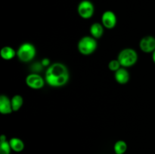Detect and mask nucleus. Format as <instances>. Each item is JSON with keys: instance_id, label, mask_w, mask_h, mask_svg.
Wrapping results in <instances>:
<instances>
[{"instance_id": "1", "label": "nucleus", "mask_w": 155, "mask_h": 154, "mask_svg": "<svg viewBox=\"0 0 155 154\" xmlns=\"http://www.w3.org/2000/svg\"><path fill=\"white\" fill-rule=\"evenodd\" d=\"M70 79V72L66 65L56 62L51 63L45 73V82L53 88L63 87Z\"/></svg>"}, {"instance_id": "2", "label": "nucleus", "mask_w": 155, "mask_h": 154, "mask_svg": "<svg viewBox=\"0 0 155 154\" xmlns=\"http://www.w3.org/2000/svg\"><path fill=\"white\" fill-rule=\"evenodd\" d=\"M138 53L136 50L131 48H127L121 50L118 54L117 60L122 67L129 68L134 66L138 61Z\"/></svg>"}, {"instance_id": "3", "label": "nucleus", "mask_w": 155, "mask_h": 154, "mask_svg": "<svg viewBox=\"0 0 155 154\" xmlns=\"http://www.w3.org/2000/svg\"><path fill=\"white\" fill-rule=\"evenodd\" d=\"M98 42L96 39L92 36H86L82 37L77 43V49L79 52L85 56L93 54L97 49Z\"/></svg>"}, {"instance_id": "4", "label": "nucleus", "mask_w": 155, "mask_h": 154, "mask_svg": "<svg viewBox=\"0 0 155 154\" xmlns=\"http://www.w3.org/2000/svg\"><path fill=\"white\" fill-rule=\"evenodd\" d=\"M36 55V47L30 42H24L21 44L17 50V57L23 63H29L32 61Z\"/></svg>"}, {"instance_id": "5", "label": "nucleus", "mask_w": 155, "mask_h": 154, "mask_svg": "<svg viewBox=\"0 0 155 154\" xmlns=\"http://www.w3.org/2000/svg\"><path fill=\"white\" fill-rule=\"evenodd\" d=\"M95 12V7L93 3L89 0H83L77 6V13L79 16L85 20L92 18Z\"/></svg>"}, {"instance_id": "6", "label": "nucleus", "mask_w": 155, "mask_h": 154, "mask_svg": "<svg viewBox=\"0 0 155 154\" xmlns=\"http://www.w3.org/2000/svg\"><path fill=\"white\" fill-rule=\"evenodd\" d=\"M26 84L30 88L34 89V90H39L42 88L45 85V80L42 78L39 73L31 72L26 77Z\"/></svg>"}, {"instance_id": "7", "label": "nucleus", "mask_w": 155, "mask_h": 154, "mask_svg": "<svg viewBox=\"0 0 155 154\" xmlns=\"http://www.w3.org/2000/svg\"><path fill=\"white\" fill-rule=\"evenodd\" d=\"M101 23L104 28L112 30L116 27L117 23V15L112 11H105L101 15Z\"/></svg>"}, {"instance_id": "8", "label": "nucleus", "mask_w": 155, "mask_h": 154, "mask_svg": "<svg viewBox=\"0 0 155 154\" xmlns=\"http://www.w3.org/2000/svg\"><path fill=\"white\" fill-rule=\"evenodd\" d=\"M141 51L146 54H152L155 50V38L152 36H145L139 42Z\"/></svg>"}, {"instance_id": "9", "label": "nucleus", "mask_w": 155, "mask_h": 154, "mask_svg": "<svg viewBox=\"0 0 155 154\" xmlns=\"http://www.w3.org/2000/svg\"><path fill=\"white\" fill-rule=\"evenodd\" d=\"M13 112L12 101L8 96L2 95L0 96V113L2 115L11 114Z\"/></svg>"}, {"instance_id": "10", "label": "nucleus", "mask_w": 155, "mask_h": 154, "mask_svg": "<svg viewBox=\"0 0 155 154\" xmlns=\"http://www.w3.org/2000/svg\"><path fill=\"white\" fill-rule=\"evenodd\" d=\"M130 72L125 67H121L114 72V79L117 83L120 85H125L130 81Z\"/></svg>"}, {"instance_id": "11", "label": "nucleus", "mask_w": 155, "mask_h": 154, "mask_svg": "<svg viewBox=\"0 0 155 154\" xmlns=\"http://www.w3.org/2000/svg\"><path fill=\"white\" fill-rule=\"evenodd\" d=\"M104 26L101 24V23L95 22L93 23L92 25L90 26L89 28V33H90L91 36L95 39H100L101 36L104 34Z\"/></svg>"}, {"instance_id": "12", "label": "nucleus", "mask_w": 155, "mask_h": 154, "mask_svg": "<svg viewBox=\"0 0 155 154\" xmlns=\"http://www.w3.org/2000/svg\"><path fill=\"white\" fill-rule=\"evenodd\" d=\"M0 56L5 60H11L17 56V51L10 46H5L0 51Z\"/></svg>"}, {"instance_id": "13", "label": "nucleus", "mask_w": 155, "mask_h": 154, "mask_svg": "<svg viewBox=\"0 0 155 154\" xmlns=\"http://www.w3.org/2000/svg\"><path fill=\"white\" fill-rule=\"evenodd\" d=\"M9 143H10L12 150L15 151L16 152H20L24 150V141L18 137H12L9 140Z\"/></svg>"}, {"instance_id": "14", "label": "nucleus", "mask_w": 155, "mask_h": 154, "mask_svg": "<svg viewBox=\"0 0 155 154\" xmlns=\"http://www.w3.org/2000/svg\"><path fill=\"white\" fill-rule=\"evenodd\" d=\"M11 150L9 140H7L6 136L2 134L0 137V154H10Z\"/></svg>"}, {"instance_id": "15", "label": "nucleus", "mask_w": 155, "mask_h": 154, "mask_svg": "<svg viewBox=\"0 0 155 154\" xmlns=\"http://www.w3.org/2000/svg\"><path fill=\"white\" fill-rule=\"evenodd\" d=\"M11 101H12L13 112L18 111L22 107L23 104H24V98L20 95H14L12 99H11Z\"/></svg>"}, {"instance_id": "16", "label": "nucleus", "mask_w": 155, "mask_h": 154, "mask_svg": "<svg viewBox=\"0 0 155 154\" xmlns=\"http://www.w3.org/2000/svg\"><path fill=\"white\" fill-rule=\"evenodd\" d=\"M114 150L116 154H124L127 150V143L124 140H117L114 143Z\"/></svg>"}, {"instance_id": "17", "label": "nucleus", "mask_w": 155, "mask_h": 154, "mask_svg": "<svg viewBox=\"0 0 155 154\" xmlns=\"http://www.w3.org/2000/svg\"><path fill=\"white\" fill-rule=\"evenodd\" d=\"M120 63L119 60L117 59H114V60H111L108 63V68L110 71H113V72H116L120 68H121Z\"/></svg>"}, {"instance_id": "18", "label": "nucleus", "mask_w": 155, "mask_h": 154, "mask_svg": "<svg viewBox=\"0 0 155 154\" xmlns=\"http://www.w3.org/2000/svg\"><path fill=\"white\" fill-rule=\"evenodd\" d=\"M44 66H42V63L40 62H36L33 64H32L31 66V69L33 70V72L35 73H38L39 72H40L42 69H43Z\"/></svg>"}, {"instance_id": "19", "label": "nucleus", "mask_w": 155, "mask_h": 154, "mask_svg": "<svg viewBox=\"0 0 155 154\" xmlns=\"http://www.w3.org/2000/svg\"><path fill=\"white\" fill-rule=\"evenodd\" d=\"M41 63H42V66H43L44 67H47V68L51 64V62H50V60L48 58H43L42 60H41Z\"/></svg>"}, {"instance_id": "20", "label": "nucleus", "mask_w": 155, "mask_h": 154, "mask_svg": "<svg viewBox=\"0 0 155 154\" xmlns=\"http://www.w3.org/2000/svg\"><path fill=\"white\" fill-rule=\"evenodd\" d=\"M152 60L153 62L155 63V50L154 51V52L152 53Z\"/></svg>"}]
</instances>
